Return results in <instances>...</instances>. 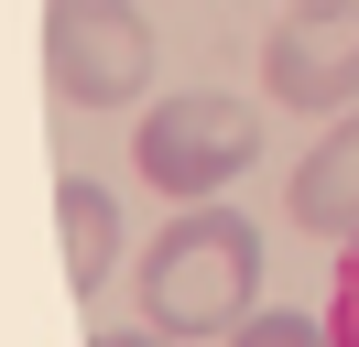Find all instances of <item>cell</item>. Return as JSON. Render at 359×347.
<instances>
[{
	"mask_svg": "<svg viewBox=\"0 0 359 347\" xmlns=\"http://www.w3.org/2000/svg\"><path fill=\"white\" fill-rule=\"evenodd\" d=\"M142 325L153 337H229V325L250 315V293H262V228H250L240 206H185L175 228L142 250Z\"/></svg>",
	"mask_w": 359,
	"mask_h": 347,
	"instance_id": "obj_1",
	"label": "cell"
},
{
	"mask_svg": "<svg viewBox=\"0 0 359 347\" xmlns=\"http://www.w3.org/2000/svg\"><path fill=\"white\" fill-rule=\"evenodd\" d=\"M250 152H262V108L229 98V87H175V98L142 108V185H163L175 206H207V195L229 185V174H250Z\"/></svg>",
	"mask_w": 359,
	"mask_h": 347,
	"instance_id": "obj_2",
	"label": "cell"
},
{
	"mask_svg": "<svg viewBox=\"0 0 359 347\" xmlns=\"http://www.w3.org/2000/svg\"><path fill=\"white\" fill-rule=\"evenodd\" d=\"M44 76L66 108H131L153 87V22L131 0H44Z\"/></svg>",
	"mask_w": 359,
	"mask_h": 347,
	"instance_id": "obj_3",
	"label": "cell"
},
{
	"mask_svg": "<svg viewBox=\"0 0 359 347\" xmlns=\"http://www.w3.org/2000/svg\"><path fill=\"white\" fill-rule=\"evenodd\" d=\"M262 87L283 108H348L359 98V0H294L262 43Z\"/></svg>",
	"mask_w": 359,
	"mask_h": 347,
	"instance_id": "obj_4",
	"label": "cell"
},
{
	"mask_svg": "<svg viewBox=\"0 0 359 347\" xmlns=\"http://www.w3.org/2000/svg\"><path fill=\"white\" fill-rule=\"evenodd\" d=\"M294 228L305 239H359V108H337V130L294 163Z\"/></svg>",
	"mask_w": 359,
	"mask_h": 347,
	"instance_id": "obj_5",
	"label": "cell"
},
{
	"mask_svg": "<svg viewBox=\"0 0 359 347\" xmlns=\"http://www.w3.org/2000/svg\"><path fill=\"white\" fill-rule=\"evenodd\" d=\"M55 217H66V282L98 293V282L120 271V195L88 185V174H66V185H55Z\"/></svg>",
	"mask_w": 359,
	"mask_h": 347,
	"instance_id": "obj_6",
	"label": "cell"
},
{
	"mask_svg": "<svg viewBox=\"0 0 359 347\" xmlns=\"http://www.w3.org/2000/svg\"><path fill=\"white\" fill-rule=\"evenodd\" d=\"M229 347H327V325H316L305 304H294V315H262V304H250V315L229 325Z\"/></svg>",
	"mask_w": 359,
	"mask_h": 347,
	"instance_id": "obj_7",
	"label": "cell"
},
{
	"mask_svg": "<svg viewBox=\"0 0 359 347\" xmlns=\"http://www.w3.org/2000/svg\"><path fill=\"white\" fill-rule=\"evenodd\" d=\"M316 325H327V347H359V239L337 250V293H327V315H316Z\"/></svg>",
	"mask_w": 359,
	"mask_h": 347,
	"instance_id": "obj_8",
	"label": "cell"
},
{
	"mask_svg": "<svg viewBox=\"0 0 359 347\" xmlns=\"http://www.w3.org/2000/svg\"><path fill=\"white\" fill-rule=\"evenodd\" d=\"M88 347H175V337H88Z\"/></svg>",
	"mask_w": 359,
	"mask_h": 347,
	"instance_id": "obj_9",
	"label": "cell"
}]
</instances>
